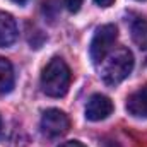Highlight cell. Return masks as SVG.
<instances>
[{
	"instance_id": "5bb4252c",
	"label": "cell",
	"mask_w": 147,
	"mask_h": 147,
	"mask_svg": "<svg viewBox=\"0 0 147 147\" xmlns=\"http://www.w3.org/2000/svg\"><path fill=\"white\" fill-rule=\"evenodd\" d=\"M12 2H14V3H19V5H24L28 0H12Z\"/></svg>"
},
{
	"instance_id": "8992f818",
	"label": "cell",
	"mask_w": 147,
	"mask_h": 147,
	"mask_svg": "<svg viewBox=\"0 0 147 147\" xmlns=\"http://www.w3.org/2000/svg\"><path fill=\"white\" fill-rule=\"evenodd\" d=\"M125 108L128 111V115L135 118H147V84L139 87L135 92H132L127 98Z\"/></svg>"
},
{
	"instance_id": "2e32d148",
	"label": "cell",
	"mask_w": 147,
	"mask_h": 147,
	"mask_svg": "<svg viewBox=\"0 0 147 147\" xmlns=\"http://www.w3.org/2000/svg\"><path fill=\"white\" fill-rule=\"evenodd\" d=\"M0 130H2V118H0Z\"/></svg>"
},
{
	"instance_id": "4fadbf2b",
	"label": "cell",
	"mask_w": 147,
	"mask_h": 147,
	"mask_svg": "<svg viewBox=\"0 0 147 147\" xmlns=\"http://www.w3.org/2000/svg\"><path fill=\"white\" fill-rule=\"evenodd\" d=\"M99 7H110V5H113L115 3V0H94Z\"/></svg>"
},
{
	"instance_id": "7c38bea8",
	"label": "cell",
	"mask_w": 147,
	"mask_h": 147,
	"mask_svg": "<svg viewBox=\"0 0 147 147\" xmlns=\"http://www.w3.org/2000/svg\"><path fill=\"white\" fill-rule=\"evenodd\" d=\"M60 147H86V146L79 140H69V142H63Z\"/></svg>"
},
{
	"instance_id": "9c48e42d",
	"label": "cell",
	"mask_w": 147,
	"mask_h": 147,
	"mask_svg": "<svg viewBox=\"0 0 147 147\" xmlns=\"http://www.w3.org/2000/svg\"><path fill=\"white\" fill-rule=\"evenodd\" d=\"M132 38L140 48L147 46V19L146 17H139V19H135L132 22Z\"/></svg>"
},
{
	"instance_id": "5b68a950",
	"label": "cell",
	"mask_w": 147,
	"mask_h": 147,
	"mask_svg": "<svg viewBox=\"0 0 147 147\" xmlns=\"http://www.w3.org/2000/svg\"><path fill=\"white\" fill-rule=\"evenodd\" d=\"M113 113V103L105 94H92L86 105V118L89 121L106 120Z\"/></svg>"
},
{
	"instance_id": "52a82bcc",
	"label": "cell",
	"mask_w": 147,
	"mask_h": 147,
	"mask_svg": "<svg viewBox=\"0 0 147 147\" xmlns=\"http://www.w3.org/2000/svg\"><path fill=\"white\" fill-rule=\"evenodd\" d=\"M17 39V24L9 12L0 10V48L10 46Z\"/></svg>"
},
{
	"instance_id": "277c9868",
	"label": "cell",
	"mask_w": 147,
	"mask_h": 147,
	"mask_svg": "<svg viewBox=\"0 0 147 147\" xmlns=\"http://www.w3.org/2000/svg\"><path fill=\"white\" fill-rule=\"evenodd\" d=\"M70 128V120L62 110L50 108L41 116V132L48 139H58Z\"/></svg>"
},
{
	"instance_id": "6da1fadb",
	"label": "cell",
	"mask_w": 147,
	"mask_h": 147,
	"mask_svg": "<svg viewBox=\"0 0 147 147\" xmlns=\"http://www.w3.org/2000/svg\"><path fill=\"white\" fill-rule=\"evenodd\" d=\"M70 87V69L60 58H51L41 72V89L50 98H62Z\"/></svg>"
},
{
	"instance_id": "7a4b0ae2",
	"label": "cell",
	"mask_w": 147,
	"mask_h": 147,
	"mask_svg": "<svg viewBox=\"0 0 147 147\" xmlns=\"http://www.w3.org/2000/svg\"><path fill=\"white\" fill-rule=\"evenodd\" d=\"M134 70V55L128 48H116L101 62V79L108 86H118Z\"/></svg>"
},
{
	"instance_id": "ba28073f",
	"label": "cell",
	"mask_w": 147,
	"mask_h": 147,
	"mask_svg": "<svg viewBox=\"0 0 147 147\" xmlns=\"http://www.w3.org/2000/svg\"><path fill=\"white\" fill-rule=\"evenodd\" d=\"M14 69L7 58L0 57V94H7L14 89Z\"/></svg>"
},
{
	"instance_id": "3957f363",
	"label": "cell",
	"mask_w": 147,
	"mask_h": 147,
	"mask_svg": "<svg viewBox=\"0 0 147 147\" xmlns=\"http://www.w3.org/2000/svg\"><path fill=\"white\" fill-rule=\"evenodd\" d=\"M116 38H118V29L115 24H103L101 28L96 29L91 41V48H89V53L94 63H101L105 60V57L111 51V46L115 45Z\"/></svg>"
},
{
	"instance_id": "30bf717a",
	"label": "cell",
	"mask_w": 147,
	"mask_h": 147,
	"mask_svg": "<svg viewBox=\"0 0 147 147\" xmlns=\"http://www.w3.org/2000/svg\"><path fill=\"white\" fill-rule=\"evenodd\" d=\"M82 2H84V0H63V3H65L67 10H69V12H74V14L80 10Z\"/></svg>"
},
{
	"instance_id": "9a60e30c",
	"label": "cell",
	"mask_w": 147,
	"mask_h": 147,
	"mask_svg": "<svg viewBox=\"0 0 147 147\" xmlns=\"http://www.w3.org/2000/svg\"><path fill=\"white\" fill-rule=\"evenodd\" d=\"M144 50H146V62H147V46L144 48Z\"/></svg>"
},
{
	"instance_id": "8fae6325",
	"label": "cell",
	"mask_w": 147,
	"mask_h": 147,
	"mask_svg": "<svg viewBox=\"0 0 147 147\" xmlns=\"http://www.w3.org/2000/svg\"><path fill=\"white\" fill-rule=\"evenodd\" d=\"M101 147H121V146H120V142L115 140V139H105L103 144H101Z\"/></svg>"
},
{
	"instance_id": "e0dca14e",
	"label": "cell",
	"mask_w": 147,
	"mask_h": 147,
	"mask_svg": "<svg viewBox=\"0 0 147 147\" xmlns=\"http://www.w3.org/2000/svg\"><path fill=\"white\" fill-rule=\"evenodd\" d=\"M139 2H144V0H139Z\"/></svg>"
}]
</instances>
